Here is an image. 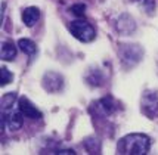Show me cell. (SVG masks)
Returning <instances> with one entry per match:
<instances>
[{"mask_svg":"<svg viewBox=\"0 0 158 155\" xmlns=\"http://www.w3.org/2000/svg\"><path fill=\"white\" fill-rule=\"evenodd\" d=\"M149 145H151V140L146 135L133 133V135H127L118 142V151L120 154L145 155L149 151Z\"/></svg>","mask_w":158,"mask_h":155,"instance_id":"6da1fadb","label":"cell"},{"mask_svg":"<svg viewBox=\"0 0 158 155\" xmlns=\"http://www.w3.org/2000/svg\"><path fill=\"white\" fill-rule=\"evenodd\" d=\"M68 30L77 40L83 41V43H89V41H92L95 39V36H96L95 28L84 19H76V21H73V22H69Z\"/></svg>","mask_w":158,"mask_h":155,"instance_id":"7a4b0ae2","label":"cell"},{"mask_svg":"<svg viewBox=\"0 0 158 155\" xmlns=\"http://www.w3.org/2000/svg\"><path fill=\"white\" fill-rule=\"evenodd\" d=\"M143 56L142 47L138 44H121L120 46V59L124 67H135Z\"/></svg>","mask_w":158,"mask_h":155,"instance_id":"3957f363","label":"cell"},{"mask_svg":"<svg viewBox=\"0 0 158 155\" xmlns=\"http://www.w3.org/2000/svg\"><path fill=\"white\" fill-rule=\"evenodd\" d=\"M2 121H3V126L12 132H16L22 127V117L24 114L21 112L19 107L18 108H14V107H9V108H5L3 112H2Z\"/></svg>","mask_w":158,"mask_h":155,"instance_id":"277c9868","label":"cell"},{"mask_svg":"<svg viewBox=\"0 0 158 155\" xmlns=\"http://www.w3.org/2000/svg\"><path fill=\"white\" fill-rule=\"evenodd\" d=\"M140 111L148 118L158 117V93L157 92H145L140 99Z\"/></svg>","mask_w":158,"mask_h":155,"instance_id":"5b68a950","label":"cell"},{"mask_svg":"<svg viewBox=\"0 0 158 155\" xmlns=\"http://www.w3.org/2000/svg\"><path fill=\"white\" fill-rule=\"evenodd\" d=\"M43 89L49 92V93H55V92H59L64 86V78H62L61 74L58 73H53V71H49L44 74L43 77V83H41Z\"/></svg>","mask_w":158,"mask_h":155,"instance_id":"8992f818","label":"cell"},{"mask_svg":"<svg viewBox=\"0 0 158 155\" xmlns=\"http://www.w3.org/2000/svg\"><path fill=\"white\" fill-rule=\"evenodd\" d=\"M18 107H19L21 112L24 114V117H28V118H34V120H39L41 118V112L35 108L31 102L28 101L27 98H21L18 101Z\"/></svg>","mask_w":158,"mask_h":155,"instance_id":"52a82bcc","label":"cell"},{"mask_svg":"<svg viewBox=\"0 0 158 155\" xmlns=\"http://www.w3.org/2000/svg\"><path fill=\"white\" fill-rule=\"evenodd\" d=\"M92 108L98 109L101 115H110V114L114 112V109H115V103H114V101H112V98H111V96H106V98H103V99H101V101L95 102Z\"/></svg>","mask_w":158,"mask_h":155,"instance_id":"ba28073f","label":"cell"},{"mask_svg":"<svg viewBox=\"0 0 158 155\" xmlns=\"http://www.w3.org/2000/svg\"><path fill=\"white\" fill-rule=\"evenodd\" d=\"M39 19H40V10L37 7H34V6L27 7L22 12V21H24V24L27 27H33Z\"/></svg>","mask_w":158,"mask_h":155,"instance_id":"9c48e42d","label":"cell"},{"mask_svg":"<svg viewBox=\"0 0 158 155\" xmlns=\"http://www.w3.org/2000/svg\"><path fill=\"white\" fill-rule=\"evenodd\" d=\"M103 80H105V77H103L102 71L98 69V68H90L87 71V74H86V81L90 86H101Z\"/></svg>","mask_w":158,"mask_h":155,"instance_id":"30bf717a","label":"cell"},{"mask_svg":"<svg viewBox=\"0 0 158 155\" xmlns=\"http://www.w3.org/2000/svg\"><path fill=\"white\" fill-rule=\"evenodd\" d=\"M0 56L3 61H14L15 56H16V47L10 43V41H5L2 43V52Z\"/></svg>","mask_w":158,"mask_h":155,"instance_id":"8fae6325","label":"cell"},{"mask_svg":"<svg viewBox=\"0 0 158 155\" xmlns=\"http://www.w3.org/2000/svg\"><path fill=\"white\" fill-rule=\"evenodd\" d=\"M18 46H19L21 50L25 55H28V56H33V55H35V52H37L35 43L33 40H28V39H19Z\"/></svg>","mask_w":158,"mask_h":155,"instance_id":"7c38bea8","label":"cell"},{"mask_svg":"<svg viewBox=\"0 0 158 155\" xmlns=\"http://www.w3.org/2000/svg\"><path fill=\"white\" fill-rule=\"evenodd\" d=\"M84 148L89 151L90 154H99L101 152V142L96 137H87L84 140Z\"/></svg>","mask_w":158,"mask_h":155,"instance_id":"4fadbf2b","label":"cell"},{"mask_svg":"<svg viewBox=\"0 0 158 155\" xmlns=\"http://www.w3.org/2000/svg\"><path fill=\"white\" fill-rule=\"evenodd\" d=\"M0 74H2V77H0V84H2V86H6V84H9V83L14 81V74H12L7 68L2 67Z\"/></svg>","mask_w":158,"mask_h":155,"instance_id":"5bb4252c","label":"cell"},{"mask_svg":"<svg viewBox=\"0 0 158 155\" xmlns=\"http://www.w3.org/2000/svg\"><path fill=\"white\" fill-rule=\"evenodd\" d=\"M15 99H16V94L10 93V94H5L3 99H2V109L9 108V107H14L15 105Z\"/></svg>","mask_w":158,"mask_h":155,"instance_id":"9a60e30c","label":"cell"},{"mask_svg":"<svg viewBox=\"0 0 158 155\" xmlns=\"http://www.w3.org/2000/svg\"><path fill=\"white\" fill-rule=\"evenodd\" d=\"M84 10H86V6L84 5H74V6L71 7V12L77 16H83L84 15Z\"/></svg>","mask_w":158,"mask_h":155,"instance_id":"2e32d148","label":"cell"},{"mask_svg":"<svg viewBox=\"0 0 158 155\" xmlns=\"http://www.w3.org/2000/svg\"><path fill=\"white\" fill-rule=\"evenodd\" d=\"M55 154H59V155H61V154H64V155H65V154L74 155V154H76V152H74V151H73V149H61V151H56Z\"/></svg>","mask_w":158,"mask_h":155,"instance_id":"e0dca14e","label":"cell"}]
</instances>
